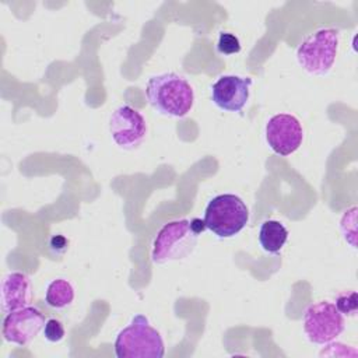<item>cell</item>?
Wrapping results in <instances>:
<instances>
[{
    "instance_id": "9",
    "label": "cell",
    "mask_w": 358,
    "mask_h": 358,
    "mask_svg": "<svg viewBox=\"0 0 358 358\" xmlns=\"http://www.w3.org/2000/svg\"><path fill=\"white\" fill-rule=\"evenodd\" d=\"M45 323L43 313L35 306L28 305L7 313L3 320L1 333L6 341L24 347L43 330Z\"/></svg>"
},
{
    "instance_id": "8",
    "label": "cell",
    "mask_w": 358,
    "mask_h": 358,
    "mask_svg": "<svg viewBox=\"0 0 358 358\" xmlns=\"http://www.w3.org/2000/svg\"><path fill=\"white\" fill-rule=\"evenodd\" d=\"M303 140V129L294 115L278 113L266 124V141L278 155L287 157L295 152Z\"/></svg>"
},
{
    "instance_id": "4",
    "label": "cell",
    "mask_w": 358,
    "mask_h": 358,
    "mask_svg": "<svg viewBox=\"0 0 358 358\" xmlns=\"http://www.w3.org/2000/svg\"><path fill=\"white\" fill-rule=\"evenodd\" d=\"M203 221L218 238H232L248 224L249 208L236 194H218L207 204Z\"/></svg>"
},
{
    "instance_id": "3",
    "label": "cell",
    "mask_w": 358,
    "mask_h": 358,
    "mask_svg": "<svg viewBox=\"0 0 358 358\" xmlns=\"http://www.w3.org/2000/svg\"><path fill=\"white\" fill-rule=\"evenodd\" d=\"M113 350L117 358H162L165 354L161 333L144 315H136L117 333Z\"/></svg>"
},
{
    "instance_id": "15",
    "label": "cell",
    "mask_w": 358,
    "mask_h": 358,
    "mask_svg": "<svg viewBox=\"0 0 358 358\" xmlns=\"http://www.w3.org/2000/svg\"><path fill=\"white\" fill-rule=\"evenodd\" d=\"M217 50L225 56L239 53L241 42L236 35H234L231 32H221L218 36V42H217Z\"/></svg>"
},
{
    "instance_id": "12",
    "label": "cell",
    "mask_w": 358,
    "mask_h": 358,
    "mask_svg": "<svg viewBox=\"0 0 358 358\" xmlns=\"http://www.w3.org/2000/svg\"><path fill=\"white\" fill-rule=\"evenodd\" d=\"M288 239L287 228L275 220H266L260 225L259 231V242L264 252L277 255L284 248Z\"/></svg>"
},
{
    "instance_id": "7",
    "label": "cell",
    "mask_w": 358,
    "mask_h": 358,
    "mask_svg": "<svg viewBox=\"0 0 358 358\" xmlns=\"http://www.w3.org/2000/svg\"><path fill=\"white\" fill-rule=\"evenodd\" d=\"M109 131L116 145L123 150H134L145 138L147 123L137 109L122 105L110 116Z\"/></svg>"
},
{
    "instance_id": "10",
    "label": "cell",
    "mask_w": 358,
    "mask_h": 358,
    "mask_svg": "<svg viewBox=\"0 0 358 358\" xmlns=\"http://www.w3.org/2000/svg\"><path fill=\"white\" fill-rule=\"evenodd\" d=\"M252 78L241 76H221L211 85V99L225 112H241L250 94Z\"/></svg>"
},
{
    "instance_id": "2",
    "label": "cell",
    "mask_w": 358,
    "mask_h": 358,
    "mask_svg": "<svg viewBox=\"0 0 358 358\" xmlns=\"http://www.w3.org/2000/svg\"><path fill=\"white\" fill-rule=\"evenodd\" d=\"M204 229V221L200 218L176 220L165 224L154 239L152 262L165 264L187 257L196 249L199 236Z\"/></svg>"
},
{
    "instance_id": "6",
    "label": "cell",
    "mask_w": 358,
    "mask_h": 358,
    "mask_svg": "<svg viewBox=\"0 0 358 358\" xmlns=\"http://www.w3.org/2000/svg\"><path fill=\"white\" fill-rule=\"evenodd\" d=\"M344 330V317L334 303L319 301L303 313V331L313 344L324 345L336 340Z\"/></svg>"
},
{
    "instance_id": "16",
    "label": "cell",
    "mask_w": 358,
    "mask_h": 358,
    "mask_svg": "<svg viewBox=\"0 0 358 358\" xmlns=\"http://www.w3.org/2000/svg\"><path fill=\"white\" fill-rule=\"evenodd\" d=\"M66 330L59 319H48L43 326V337L50 343H59L64 338Z\"/></svg>"
},
{
    "instance_id": "11",
    "label": "cell",
    "mask_w": 358,
    "mask_h": 358,
    "mask_svg": "<svg viewBox=\"0 0 358 358\" xmlns=\"http://www.w3.org/2000/svg\"><path fill=\"white\" fill-rule=\"evenodd\" d=\"M1 309L6 313L28 306L32 299L31 278L25 273L14 271L4 277L1 282Z\"/></svg>"
},
{
    "instance_id": "5",
    "label": "cell",
    "mask_w": 358,
    "mask_h": 358,
    "mask_svg": "<svg viewBox=\"0 0 358 358\" xmlns=\"http://www.w3.org/2000/svg\"><path fill=\"white\" fill-rule=\"evenodd\" d=\"M340 32L336 28H322L306 36L296 49L299 66L312 76H326L336 60Z\"/></svg>"
},
{
    "instance_id": "14",
    "label": "cell",
    "mask_w": 358,
    "mask_h": 358,
    "mask_svg": "<svg viewBox=\"0 0 358 358\" xmlns=\"http://www.w3.org/2000/svg\"><path fill=\"white\" fill-rule=\"evenodd\" d=\"M336 308L341 315L355 316L358 310V296L355 291H344L336 298Z\"/></svg>"
},
{
    "instance_id": "1",
    "label": "cell",
    "mask_w": 358,
    "mask_h": 358,
    "mask_svg": "<svg viewBox=\"0 0 358 358\" xmlns=\"http://www.w3.org/2000/svg\"><path fill=\"white\" fill-rule=\"evenodd\" d=\"M150 105L161 115L171 117L186 116L194 103V91L189 81L176 73L152 76L145 85Z\"/></svg>"
},
{
    "instance_id": "13",
    "label": "cell",
    "mask_w": 358,
    "mask_h": 358,
    "mask_svg": "<svg viewBox=\"0 0 358 358\" xmlns=\"http://www.w3.org/2000/svg\"><path fill=\"white\" fill-rule=\"evenodd\" d=\"M45 301L50 308L63 309L74 301V288L67 280L56 278L48 285Z\"/></svg>"
}]
</instances>
